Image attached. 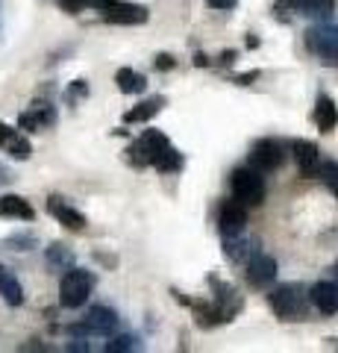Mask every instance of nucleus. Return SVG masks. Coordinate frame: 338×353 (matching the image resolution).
Instances as JSON below:
<instances>
[{"label":"nucleus","mask_w":338,"mask_h":353,"mask_svg":"<svg viewBox=\"0 0 338 353\" xmlns=\"http://www.w3.org/2000/svg\"><path fill=\"white\" fill-rule=\"evenodd\" d=\"M0 150H6L12 159L18 162H24L32 157V145H30V139L24 136V132H18L15 127H9V124H0Z\"/></svg>","instance_id":"nucleus-16"},{"label":"nucleus","mask_w":338,"mask_h":353,"mask_svg":"<svg viewBox=\"0 0 338 353\" xmlns=\"http://www.w3.org/2000/svg\"><path fill=\"white\" fill-rule=\"evenodd\" d=\"M282 159H286V150L277 139H259L253 148H250V168H256L262 174L277 171Z\"/></svg>","instance_id":"nucleus-8"},{"label":"nucleus","mask_w":338,"mask_h":353,"mask_svg":"<svg viewBox=\"0 0 338 353\" xmlns=\"http://www.w3.org/2000/svg\"><path fill=\"white\" fill-rule=\"evenodd\" d=\"M253 80H259V71H250V74H238V77H235L238 85H250Z\"/></svg>","instance_id":"nucleus-33"},{"label":"nucleus","mask_w":338,"mask_h":353,"mask_svg":"<svg viewBox=\"0 0 338 353\" xmlns=\"http://www.w3.org/2000/svg\"><path fill=\"white\" fill-rule=\"evenodd\" d=\"M0 297H3L9 306H21V303H24V289H21L18 277L6 268V265H0Z\"/></svg>","instance_id":"nucleus-21"},{"label":"nucleus","mask_w":338,"mask_h":353,"mask_svg":"<svg viewBox=\"0 0 338 353\" xmlns=\"http://www.w3.org/2000/svg\"><path fill=\"white\" fill-rule=\"evenodd\" d=\"M306 48L324 59H338V24H318L306 30Z\"/></svg>","instance_id":"nucleus-9"},{"label":"nucleus","mask_w":338,"mask_h":353,"mask_svg":"<svg viewBox=\"0 0 338 353\" xmlns=\"http://www.w3.org/2000/svg\"><path fill=\"white\" fill-rule=\"evenodd\" d=\"M18 124L21 130H30V132H41V130H47L56 124V106L47 103V101H36V103H30V109H24L18 118Z\"/></svg>","instance_id":"nucleus-11"},{"label":"nucleus","mask_w":338,"mask_h":353,"mask_svg":"<svg viewBox=\"0 0 338 353\" xmlns=\"http://www.w3.org/2000/svg\"><path fill=\"white\" fill-rule=\"evenodd\" d=\"M194 65H198V68H206V65H209V57H203V53H198V57H194Z\"/></svg>","instance_id":"nucleus-36"},{"label":"nucleus","mask_w":338,"mask_h":353,"mask_svg":"<svg viewBox=\"0 0 338 353\" xmlns=\"http://www.w3.org/2000/svg\"><path fill=\"white\" fill-rule=\"evenodd\" d=\"M244 277L253 289H271L277 280V259L268 256V253L256 250L253 256L244 262Z\"/></svg>","instance_id":"nucleus-7"},{"label":"nucleus","mask_w":338,"mask_h":353,"mask_svg":"<svg viewBox=\"0 0 338 353\" xmlns=\"http://www.w3.org/2000/svg\"><path fill=\"white\" fill-rule=\"evenodd\" d=\"M165 103H168V97H162V94L147 97V101H141L138 106L127 109V112H124V124H145V121L156 118L162 109H165Z\"/></svg>","instance_id":"nucleus-18"},{"label":"nucleus","mask_w":338,"mask_h":353,"mask_svg":"<svg viewBox=\"0 0 338 353\" xmlns=\"http://www.w3.org/2000/svg\"><path fill=\"white\" fill-rule=\"evenodd\" d=\"M47 212L56 218L65 230H74V233H83V230L89 227V221H85V215L80 212V209L71 206V203L65 201V197H59V194H50V197H47Z\"/></svg>","instance_id":"nucleus-10"},{"label":"nucleus","mask_w":338,"mask_h":353,"mask_svg":"<svg viewBox=\"0 0 338 353\" xmlns=\"http://www.w3.org/2000/svg\"><path fill=\"white\" fill-rule=\"evenodd\" d=\"M318 176H321V183L330 189L335 197H338V162H321V168H318Z\"/></svg>","instance_id":"nucleus-27"},{"label":"nucleus","mask_w":338,"mask_h":353,"mask_svg":"<svg viewBox=\"0 0 338 353\" xmlns=\"http://www.w3.org/2000/svg\"><path fill=\"white\" fill-rule=\"evenodd\" d=\"M59 6L65 9V12H71V15H77V12H83V9H85L83 0H59Z\"/></svg>","instance_id":"nucleus-31"},{"label":"nucleus","mask_w":338,"mask_h":353,"mask_svg":"<svg viewBox=\"0 0 338 353\" xmlns=\"http://www.w3.org/2000/svg\"><path fill=\"white\" fill-rule=\"evenodd\" d=\"M268 303L282 321H297L309 312V292L300 283H282L277 289H271Z\"/></svg>","instance_id":"nucleus-1"},{"label":"nucleus","mask_w":338,"mask_h":353,"mask_svg":"<svg viewBox=\"0 0 338 353\" xmlns=\"http://www.w3.org/2000/svg\"><path fill=\"white\" fill-rule=\"evenodd\" d=\"M154 168H159V171H180L182 168V153L177 150V148H173V145H168L165 150H162L159 153V157H156V162H154Z\"/></svg>","instance_id":"nucleus-24"},{"label":"nucleus","mask_w":338,"mask_h":353,"mask_svg":"<svg viewBox=\"0 0 338 353\" xmlns=\"http://www.w3.org/2000/svg\"><path fill=\"white\" fill-rule=\"evenodd\" d=\"M94 9L106 21H112V24H145V21L150 18L145 6L127 3V0H101Z\"/></svg>","instance_id":"nucleus-6"},{"label":"nucleus","mask_w":338,"mask_h":353,"mask_svg":"<svg viewBox=\"0 0 338 353\" xmlns=\"http://www.w3.org/2000/svg\"><path fill=\"white\" fill-rule=\"evenodd\" d=\"M94 292V274L85 268H68L59 283V303L65 309H80Z\"/></svg>","instance_id":"nucleus-3"},{"label":"nucleus","mask_w":338,"mask_h":353,"mask_svg":"<svg viewBox=\"0 0 338 353\" xmlns=\"http://www.w3.org/2000/svg\"><path fill=\"white\" fill-rule=\"evenodd\" d=\"M235 57H238L235 50H226V53H221V65H233V62H235Z\"/></svg>","instance_id":"nucleus-35"},{"label":"nucleus","mask_w":338,"mask_h":353,"mask_svg":"<svg viewBox=\"0 0 338 353\" xmlns=\"http://www.w3.org/2000/svg\"><path fill=\"white\" fill-rule=\"evenodd\" d=\"M32 236H15V239H9V245H15V250H30V245H32Z\"/></svg>","instance_id":"nucleus-32"},{"label":"nucleus","mask_w":338,"mask_h":353,"mask_svg":"<svg viewBox=\"0 0 338 353\" xmlns=\"http://www.w3.org/2000/svg\"><path fill=\"white\" fill-rule=\"evenodd\" d=\"M244 227H247V206L238 203L235 197L218 209V230L224 236H242Z\"/></svg>","instance_id":"nucleus-12"},{"label":"nucleus","mask_w":338,"mask_h":353,"mask_svg":"<svg viewBox=\"0 0 338 353\" xmlns=\"http://www.w3.org/2000/svg\"><path fill=\"white\" fill-rule=\"evenodd\" d=\"M115 83H118V92L124 94H141L147 88V77L141 71H133V68H121L115 74Z\"/></svg>","instance_id":"nucleus-22"},{"label":"nucleus","mask_w":338,"mask_h":353,"mask_svg":"<svg viewBox=\"0 0 338 353\" xmlns=\"http://www.w3.org/2000/svg\"><path fill=\"white\" fill-rule=\"evenodd\" d=\"M212 9H218V12H230V9L238 6V0H206Z\"/></svg>","instance_id":"nucleus-30"},{"label":"nucleus","mask_w":338,"mask_h":353,"mask_svg":"<svg viewBox=\"0 0 338 353\" xmlns=\"http://www.w3.org/2000/svg\"><path fill=\"white\" fill-rule=\"evenodd\" d=\"M294 162H297V171L300 176H306V180H312V176H318V168H321V150L315 141L309 139H300L294 141Z\"/></svg>","instance_id":"nucleus-15"},{"label":"nucleus","mask_w":338,"mask_h":353,"mask_svg":"<svg viewBox=\"0 0 338 353\" xmlns=\"http://www.w3.org/2000/svg\"><path fill=\"white\" fill-rule=\"evenodd\" d=\"M173 65H177V62H173L171 53H159V57L154 59V68H159V71H171Z\"/></svg>","instance_id":"nucleus-29"},{"label":"nucleus","mask_w":338,"mask_h":353,"mask_svg":"<svg viewBox=\"0 0 338 353\" xmlns=\"http://www.w3.org/2000/svg\"><path fill=\"white\" fill-rule=\"evenodd\" d=\"M279 12H294L303 18H330L335 12V0H279Z\"/></svg>","instance_id":"nucleus-13"},{"label":"nucleus","mask_w":338,"mask_h":353,"mask_svg":"<svg viewBox=\"0 0 338 353\" xmlns=\"http://www.w3.org/2000/svg\"><path fill=\"white\" fill-rule=\"evenodd\" d=\"M212 289H215L212 303H215L218 312H221L224 324H226V321H233V318L238 315V309H242V297H238V292L233 289L230 283H221L218 277H212Z\"/></svg>","instance_id":"nucleus-14"},{"label":"nucleus","mask_w":338,"mask_h":353,"mask_svg":"<svg viewBox=\"0 0 338 353\" xmlns=\"http://www.w3.org/2000/svg\"><path fill=\"white\" fill-rule=\"evenodd\" d=\"M171 145L168 141V136L165 132H159V130H147L145 136H141L136 145H129V162L133 165H138V168H145V165H154L156 162V157L162 150H165Z\"/></svg>","instance_id":"nucleus-4"},{"label":"nucleus","mask_w":338,"mask_h":353,"mask_svg":"<svg viewBox=\"0 0 338 353\" xmlns=\"http://www.w3.org/2000/svg\"><path fill=\"white\" fill-rule=\"evenodd\" d=\"M47 265L50 268H71L74 265V253L68 250V245H50L47 248Z\"/></svg>","instance_id":"nucleus-25"},{"label":"nucleus","mask_w":338,"mask_h":353,"mask_svg":"<svg viewBox=\"0 0 338 353\" xmlns=\"http://www.w3.org/2000/svg\"><path fill=\"white\" fill-rule=\"evenodd\" d=\"M315 124L321 132H332L338 127V106L330 94H318V106H315Z\"/></svg>","instance_id":"nucleus-20"},{"label":"nucleus","mask_w":338,"mask_h":353,"mask_svg":"<svg viewBox=\"0 0 338 353\" xmlns=\"http://www.w3.org/2000/svg\"><path fill=\"white\" fill-rule=\"evenodd\" d=\"M6 183H12V171L6 165H0V185H6Z\"/></svg>","instance_id":"nucleus-34"},{"label":"nucleus","mask_w":338,"mask_h":353,"mask_svg":"<svg viewBox=\"0 0 338 353\" xmlns=\"http://www.w3.org/2000/svg\"><path fill=\"white\" fill-rule=\"evenodd\" d=\"M106 353H133V350H141V341L136 336H115L112 341H106Z\"/></svg>","instance_id":"nucleus-26"},{"label":"nucleus","mask_w":338,"mask_h":353,"mask_svg":"<svg viewBox=\"0 0 338 353\" xmlns=\"http://www.w3.org/2000/svg\"><path fill=\"white\" fill-rule=\"evenodd\" d=\"M332 274H335V283H338V262H335V268H332Z\"/></svg>","instance_id":"nucleus-37"},{"label":"nucleus","mask_w":338,"mask_h":353,"mask_svg":"<svg viewBox=\"0 0 338 353\" xmlns=\"http://www.w3.org/2000/svg\"><path fill=\"white\" fill-rule=\"evenodd\" d=\"M230 185H233V197L238 203L244 206H262L265 203V176L262 171L250 168V165H242V168H235L233 176H230Z\"/></svg>","instance_id":"nucleus-2"},{"label":"nucleus","mask_w":338,"mask_h":353,"mask_svg":"<svg viewBox=\"0 0 338 353\" xmlns=\"http://www.w3.org/2000/svg\"><path fill=\"white\" fill-rule=\"evenodd\" d=\"M309 303L324 315L338 312V283L335 280H321L309 289Z\"/></svg>","instance_id":"nucleus-17"},{"label":"nucleus","mask_w":338,"mask_h":353,"mask_svg":"<svg viewBox=\"0 0 338 353\" xmlns=\"http://www.w3.org/2000/svg\"><path fill=\"white\" fill-rule=\"evenodd\" d=\"M118 330V312L109 306H92L89 315L83 318V324L71 327V333L80 336H112Z\"/></svg>","instance_id":"nucleus-5"},{"label":"nucleus","mask_w":338,"mask_h":353,"mask_svg":"<svg viewBox=\"0 0 338 353\" xmlns=\"http://www.w3.org/2000/svg\"><path fill=\"white\" fill-rule=\"evenodd\" d=\"M226 239V245H224V253H226V256H230L233 262H247L250 256H253V253H256V245H253V241H235V236H224Z\"/></svg>","instance_id":"nucleus-23"},{"label":"nucleus","mask_w":338,"mask_h":353,"mask_svg":"<svg viewBox=\"0 0 338 353\" xmlns=\"http://www.w3.org/2000/svg\"><path fill=\"white\" fill-rule=\"evenodd\" d=\"M65 97H68V103H77V101H83V97H89V83H85V80H74L68 85V92H65Z\"/></svg>","instance_id":"nucleus-28"},{"label":"nucleus","mask_w":338,"mask_h":353,"mask_svg":"<svg viewBox=\"0 0 338 353\" xmlns=\"http://www.w3.org/2000/svg\"><path fill=\"white\" fill-rule=\"evenodd\" d=\"M0 218L32 221V218H36V209H32L30 201H24L21 194H3V197H0Z\"/></svg>","instance_id":"nucleus-19"}]
</instances>
